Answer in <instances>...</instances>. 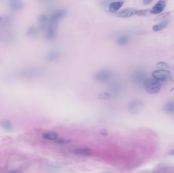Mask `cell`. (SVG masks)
I'll return each mask as SVG.
<instances>
[{
    "label": "cell",
    "instance_id": "20",
    "mask_svg": "<svg viewBox=\"0 0 174 173\" xmlns=\"http://www.w3.org/2000/svg\"><path fill=\"white\" fill-rule=\"evenodd\" d=\"M112 96V95L110 93L106 92H104L100 93L99 95V99H102V100H108L110 99Z\"/></svg>",
    "mask_w": 174,
    "mask_h": 173
},
{
    "label": "cell",
    "instance_id": "11",
    "mask_svg": "<svg viewBox=\"0 0 174 173\" xmlns=\"http://www.w3.org/2000/svg\"><path fill=\"white\" fill-rule=\"evenodd\" d=\"M9 6L14 11H19L23 7L22 2L17 0H12L9 2Z\"/></svg>",
    "mask_w": 174,
    "mask_h": 173
},
{
    "label": "cell",
    "instance_id": "3",
    "mask_svg": "<svg viewBox=\"0 0 174 173\" xmlns=\"http://www.w3.org/2000/svg\"><path fill=\"white\" fill-rule=\"evenodd\" d=\"M144 108V103L139 100L130 101L128 104L129 111L132 114H137L141 112Z\"/></svg>",
    "mask_w": 174,
    "mask_h": 173
},
{
    "label": "cell",
    "instance_id": "21",
    "mask_svg": "<svg viewBox=\"0 0 174 173\" xmlns=\"http://www.w3.org/2000/svg\"><path fill=\"white\" fill-rule=\"evenodd\" d=\"M157 68L160 69V70H164L169 68V65L164 62H159L156 64Z\"/></svg>",
    "mask_w": 174,
    "mask_h": 173
},
{
    "label": "cell",
    "instance_id": "8",
    "mask_svg": "<svg viewBox=\"0 0 174 173\" xmlns=\"http://www.w3.org/2000/svg\"><path fill=\"white\" fill-rule=\"evenodd\" d=\"M166 2L165 1H160L152 7L150 12L153 14H157L163 11L166 6Z\"/></svg>",
    "mask_w": 174,
    "mask_h": 173
},
{
    "label": "cell",
    "instance_id": "10",
    "mask_svg": "<svg viewBox=\"0 0 174 173\" xmlns=\"http://www.w3.org/2000/svg\"><path fill=\"white\" fill-rule=\"evenodd\" d=\"M74 153L76 155L83 156H89L92 154V150L89 148H78L73 151Z\"/></svg>",
    "mask_w": 174,
    "mask_h": 173
},
{
    "label": "cell",
    "instance_id": "12",
    "mask_svg": "<svg viewBox=\"0 0 174 173\" xmlns=\"http://www.w3.org/2000/svg\"><path fill=\"white\" fill-rule=\"evenodd\" d=\"M43 137L49 140L56 141L59 137L58 134L56 132L53 131H47L45 132L42 135Z\"/></svg>",
    "mask_w": 174,
    "mask_h": 173
},
{
    "label": "cell",
    "instance_id": "17",
    "mask_svg": "<svg viewBox=\"0 0 174 173\" xmlns=\"http://www.w3.org/2000/svg\"><path fill=\"white\" fill-rule=\"evenodd\" d=\"M49 19H48L47 17L44 14H42L40 16L39 18V22H40V26L41 28H44L48 25L49 24Z\"/></svg>",
    "mask_w": 174,
    "mask_h": 173
},
{
    "label": "cell",
    "instance_id": "27",
    "mask_svg": "<svg viewBox=\"0 0 174 173\" xmlns=\"http://www.w3.org/2000/svg\"><path fill=\"white\" fill-rule=\"evenodd\" d=\"M152 0H145L143 2L144 4L148 5L152 2Z\"/></svg>",
    "mask_w": 174,
    "mask_h": 173
},
{
    "label": "cell",
    "instance_id": "16",
    "mask_svg": "<svg viewBox=\"0 0 174 173\" xmlns=\"http://www.w3.org/2000/svg\"><path fill=\"white\" fill-rule=\"evenodd\" d=\"M163 110L166 113L169 114L174 113V102H169L166 103L163 107Z\"/></svg>",
    "mask_w": 174,
    "mask_h": 173
},
{
    "label": "cell",
    "instance_id": "23",
    "mask_svg": "<svg viewBox=\"0 0 174 173\" xmlns=\"http://www.w3.org/2000/svg\"><path fill=\"white\" fill-rule=\"evenodd\" d=\"M56 142L58 144H67L69 142H70V141L64 139H58L57 140H56Z\"/></svg>",
    "mask_w": 174,
    "mask_h": 173
},
{
    "label": "cell",
    "instance_id": "9",
    "mask_svg": "<svg viewBox=\"0 0 174 173\" xmlns=\"http://www.w3.org/2000/svg\"><path fill=\"white\" fill-rule=\"evenodd\" d=\"M124 1H116L110 3L108 5V10L112 13H117L123 6Z\"/></svg>",
    "mask_w": 174,
    "mask_h": 173
},
{
    "label": "cell",
    "instance_id": "7",
    "mask_svg": "<svg viewBox=\"0 0 174 173\" xmlns=\"http://www.w3.org/2000/svg\"><path fill=\"white\" fill-rule=\"evenodd\" d=\"M66 14V11L65 9H57L51 14L49 18V22L58 23V21L64 18Z\"/></svg>",
    "mask_w": 174,
    "mask_h": 173
},
{
    "label": "cell",
    "instance_id": "13",
    "mask_svg": "<svg viewBox=\"0 0 174 173\" xmlns=\"http://www.w3.org/2000/svg\"><path fill=\"white\" fill-rule=\"evenodd\" d=\"M60 53L56 50H53L49 52L46 55V59L49 61H56L60 57Z\"/></svg>",
    "mask_w": 174,
    "mask_h": 173
},
{
    "label": "cell",
    "instance_id": "19",
    "mask_svg": "<svg viewBox=\"0 0 174 173\" xmlns=\"http://www.w3.org/2000/svg\"><path fill=\"white\" fill-rule=\"evenodd\" d=\"M120 89H121L120 86L119 84L117 83H114L110 86L111 92L115 94L119 93L120 92Z\"/></svg>",
    "mask_w": 174,
    "mask_h": 173
},
{
    "label": "cell",
    "instance_id": "5",
    "mask_svg": "<svg viewBox=\"0 0 174 173\" xmlns=\"http://www.w3.org/2000/svg\"><path fill=\"white\" fill-rule=\"evenodd\" d=\"M58 23L49 22L47 25V30L46 32V37L49 40L55 39L57 35Z\"/></svg>",
    "mask_w": 174,
    "mask_h": 173
},
{
    "label": "cell",
    "instance_id": "22",
    "mask_svg": "<svg viewBox=\"0 0 174 173\" xmlns=\"http://www.w3.org/2000/svg\"><path fill=\"white\" fill-rule=\"evenodd\" d=\"M150 11L148 10H137L136 15L139 16H145L148 14Z\"/></svg>",
    "mask_w": 174,
    "mask_h": 173
},
{
    "label": "cell",
    "instance_id": "28",
    "mask_svg": "<svg viewBox=\"0 0 174 173\" xmlns=\"http://www.w3.org/2000/svg\"><path fill=\"white\" fill-rule=\"evenodd\" d=\"M169 154L171 155L174 156V149H172L169 152Z\"/></svg>",
    "mask_w": 174,
    "mask_h": 173
},
{
    "label": "cell",
    "instance_id": "29",
    "mask_svg": "<svg viewBox=\"0 0 174 173\" xmlns=\"http://www.w3.org/2000/svg\"><path fill=\"white\" fill-rule=\"evenodd\" d=\"M2 18H1V17H0V22H2Z\"/></svg>",
    "mask_w": 174,
    "mask_h": 173
},
{
    "label": "cell",
    "instance_id": "2",
    "mask_svg": "<svg viewBox=\"0 0 174 173\" xmlns=\"http://www.w3.org/2000/svg\"><path fill=\"white\" fill-rule=\"evenodd\" d=\"M112 76V73L108 70H101L94 74V78L99 82H104L110 79Z\"/></svg>",
    "mask_w": 174,
    "mask_h": 173
},
{
    "label": "cell",
    "instance_id": "24",
    "mask_svg": "<svg viewBox=\"0 0 174 173\" xmlns=\"http://www.w3.org/2000/svg\"><path fill=\"white\" fill-rule=\"evenodd\" d=\"M36 33H37L36 30L34 28H31L28 30V35L29 36H34L35 35Z\"/></svg>",
    "mask_w": 174,
    "mask_h": 173
},
{
    "label": "cell",
    "instance_id": "14",
    "mask_svg": "<svg viewBox=\"0 0 174 173\" xmlns=\"http://www.w3.org/2000/svg\"><path fill=\"white\" fill-rule=\"evenodd\" d=\"M170 22V21L169 20H163L162 22L159 23V24L154 25L153 26V30L155 32H158L162 30L167 27L169 24Z\"/></svg>",
    "mask_w": 174,
    "mask_h": 173
},
{
    "label": "cell",
    "instance_id": "1",
    "mask_svg": "<svg viewBox=\"0 0 174 173\" xmlns=\"http://www.w3.org/2000/svg\"><path fill=\"white\" fill-rule=\"evenodd\" d=\"M144 86L147 92L154 94L158 92L161 88L160 82L154 78H148L144 82Z\"/></svg>",
    "mask_w": 174,
    "mask_h": 173
},
{
    "label": "cell",
    "instance_id": "15",
    "mask_svg": "<svg viewBox=\"0 0 174 173\" xmlns=\"http://www.w3.org/2000/svg\"><path fill=\"white\" fill-rule=\"evenodd\" d=\"M0 125L3 129L7 131H10L13 128L12 123L8 120H2L0 121Z\"/></svg>",
    "mask_w": 174,
    "mask_h": 173
},
{
    "label": "cell",
    "instance_id": "4",
    "mask_svg": "<svg viewBox=\"0 0 174 173\" xmlns=\"http://www.w3.org/2000/svg\"><path fill=\"white\" fill-rule=\"evenodd\" d=\"M154 79L160 81H167L171 79L172 76L170 71L166 70H158L155 71L152 74Z\"/></svg>",
    "mask_w": 174,
    "mask_h": 173
},
{
    "label": "cell",
    "instance_id": "25",
    "mask_svg": "<svg viewBox=\"0 0 174 173\" xmlns=\"http://www.w3.org/2000/svg\"><path fill=\"white\" fill-rule=\"evenodd\" d=\"M170 13L169 12H165V13H163L162 14H161L160 15L158 16L157 18V20H161L163 18H165L168 16V15H170Z\"/></svg>",
    "mask_w": 174,
    "mask_h": 173
},
{
    "label": "cell",
    "instance_id": "6",
    "mask_svg": "<svg viewBox=\"0 0 174 173\" xmlns=\"http://www.w3.org/2000/svg\"><path fill=\"white\" fill-rule=\"evenodd\" d=\"M137 10L133 8H127L125 9L120 10L115 15L117 17L120 18H128L136 15Z\"/></svg>",
    "mask_w": 174,
    "mask_h": 173
},
{
    "label": "cell",
    "instance_id": "26",
    "mask_svg": "<svg viewBox=\"0 0 174 173\" xmlns=\"http://www.w3.org/2000/svg\"><path fill=\"white\" fill-rule=\"evenodd\" d=\"M6 173H21V172L18 170H13L9 171L8 172H7Z\"/></svg>",
    "mask_w": 174,
    "mask_h": 173
},
{
    "label": "cell",
    "instance_id": "18",
    "mask_svg": "<svg viewBox=\"0 0 174 173\" xmlns=\"http://www.w3.org/2000/svg\"><path fill=\"white\" fill-rule=\"evenodd\" d=\"M129 41V38L126 35L120 36L117 38V43L119 45H124L128 43Z\"/></svg>",
    "mask_w": 174,
    "mask_h": 173
}]
</instances>
